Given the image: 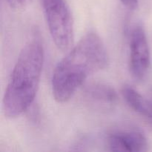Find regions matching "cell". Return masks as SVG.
Segmentation results:
<instances>
[{
    "instance_id": "cell-1",
    "label": "cell",
    "mask_w": 152,
    "mask_h": 152,
    "mask_svg": "<svg viewBox=\"0 0 152 152\" xmlns=\"http://www.w3.org/2000/svg\"><path fill=\"white\" fill-rule=\"evenodd\" d=\"M108 62L107 49L98 34H85L54 68L51 88L55 100L68 102L89 77L105 69Z\"/></svg>"
},
{
    "instance_id": "cell-2",
    "label": "cell",
    "mask_w": 152,
    "mask_h": 152,
    "mask_svg": "<svg viewBox=\"0 0 152 152\" xmlns=\"http://www.w3.org/2000/svg\"><path fill=\"white\" fill-rule=\"evenodd\" d=\"M44 61V47L36 36L22 48L10 74L2 101L3 111L7 118L18 117L34 105Z\"/></svg>"
},
{
    "instance_id": "cell-3",
    "label": "cell",
    "mask_w": 152,
    "mask_h": 152,
    "mask_svg": "<svg viewBox=\"0 0 152 152\" xmlns=\"http://www.w3.org/2000/svg\"><path fill=\"white\" fill-rule=\"evenodd\" d=\"M48 28L56 47L68 50L74 37V19L65 0H41Z\"/></svg>"
},
{
    "instance_id": "cell-4",
    "label": "cell",
    "mask_w": 152,
    "mask_h": 152,
    "mask_svg": "<svg viewBox=\"0 0 152 152\" xmlns=\"http://www.w3.org/2000/svg\"><path fill=\"white\" fill-rule=\"evenodd\" d=\"M151 59L146 33L143 27L136 25L132 29L129 37V68L136 81L142 82L151 71Z\"/></svg>"
},
{
    "instance_id": "cell-5",
    "label": "cell",
    "mask_w": 152,
    "mask_h": 152,
    "mask_svg": "<svg viewBox=\"0 0 152 152\" xmlns=\"http://www.w3.org/2000/svg\"><path fill=\"white\" fill-rule=\"evenodd\" d=\"M106 145L111 151L142 152L148 149L145 134L137 128L122 127L112 129L106 137Z\"/></svg>"
},
{
    "instance_id": "cell-6",
    "label": "cell",
    "mask_w": 152,
    "mask_h": 152,
    "mask_svg": "<svg viewBox=\"0 0 152 152\" xmlns=\"http://www.w3.org/2000/svg\"><path fill=\"white\" fill-rule=\"evenodd\" d=\"M83 96L90 105L101 110L111 109L118 102V95L115 89L103 83H92L86 86Z\"/></svg>"
},
{
    "instance_id": "cell-7",
    "label": "cell",
    "mask_w": 152,
    "mask_h": 152,
    "mask_svg": "<svg viewBox=\"0 0 152 152\" xmlns=\"http://www.w3.org/2000/svg\"><path fill=\"white\" fill-rule=\"evenodd\" d=\"M121 94L126 103L134 111L152 121V94L150 98L145 97L129 85L123 86Z\"/></svg>"
},
{
    "instance_id": "cell-8",
    "label": "cell",
    "mask_w": 152,
    "mask_h": 152,
    "mask_svg": "<svg viewBox=\"0 0 152 152\" xmlns=\"http://www.w3.org/2000/svg\"><path fill=\"white\" fill-rule=\"evenodd\" d=\"M11 9L15 10H23L31 4L32 0H5Z\"/></svg>"
},
{
    "instance_id": "cell-9",
    "label": "cell",
    "mask_w": 152,
    "mask_h": 152,
    "mask_svg": "<svg viewBox=\"0 0 152 152\" xmlns=\"http://www.w3.org/2000/svg\"><path fill=\"white\" fill-rule=\"evenodd\" d=\"M123 5L129 10H134L137 7L139 0H120Z\"/></svg>"
}]
</instances>
